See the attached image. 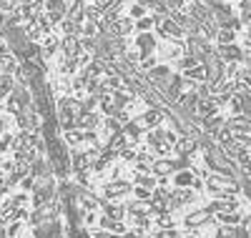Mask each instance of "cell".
<instances>
[{
  "mask_svg": "<svg viewBox=\"0 0 251 238\" xmlns=\"http://www.w3.org/2000/svg\"><path fill=\"white\" fill-rule=\"evenodd\" d=\"M169 178H171V186H174V188H191V183H194L196 176H194L191 168H178V170L171 173Z\"/></svg>",
  "mask_w": 251,
  "mask_h": 238,
  "instance_id": "cell-4",
  "label": "cell"
},
{
  "mask_svg": "<svg viewBox=\"0 0 251 238\" xmlns=\"http://www.w3.org/2000/svg\"><path fill=\"white\" fill-rule=\"evenodd\" d=\"M8 201H10V206H18V208H30V193L15 188V190H10Z\"/></svg>",
  "mask_w": 251,
  "mask_h": 238,
  "instance_id": "cell-9",
  "label": "cell"
},
{
  "mask_svg": "<svg viewBox=\"0 0 251 238\" xmlns=\"http://www.w3.org/2000/svg\"><path fill=\"white\" fill-rule=\"evenodd\" d=\"M133 48L141 53V58L149 55V53H156V38L151 35V30L149 33H138L136 40H133Z\"/></svg>",
  "mask_w": 251,
  "mask_h": 238,
  "instance_id": "cell-3",
  "label": "cell"
},
{
  "mask_svg": "<svg viewBox=\"0 0 251 238\" xmlns=\"http://www.w3.org/2000/svg\"><path fill=\"white\" fill-rule=\"evenodd\" d=\"M196 63H199V58H196V55L186 53V55H181V58H178V71L183 73V71H188V68H194Z\"/></svg>",
  "mask_w": 251,
  "mask_h": 238,
  "instance_id": "cell-21",
  "label": "cell"
},
{
  "mask_svg": "<svg viewBox=\"0 0 251 238\" xmlns=\"http://www.w3.org/2000/svg\"><path fill=\"white\" fill-rule=\"evenodd\" d=\"M0 116H3V105H0Z\"/></svg>",
  "mask_w": 251,
  "mask_h": 238,
  "instance_id": "cell-23",
  "label": "cell"
},
{
  "mask_svg": "<svg viewBox=\"0 0 251 238\" xmlns=\"http://www.w3.org/2000/svg\"><path fill=\"white\" fill-rule=\"evenodd\" d=\"M151 193H153V190H149V188L133 186V188H131V198H136V201H141V203H149V201H151Z\"/></svg>",
  "mask_w": 251,
  "mask_h": 238,
  "instance_id": "cell-20",
  "label": "cell"
},
{
  "mask_svg": "<svg viewBox=\"0 0 251 238\" xmlns=\"http://www.w3.org/2000/svg\"><path fill=\"white\" fill-rule=\"evenodd\" d=\"M113 28H116V35H121V38H126V35L136 33V25H133V20H131L128 15H121V18H116V20H113Z\"/></svg>",
  "mask_w": 251,
  "mask_h": 238,
  "instance_id": "cell-7",
  "label": "cell"
},
{
  "mask_svg": "<svg viewBox=\"0 0 251 238\" xmlns=\"http://www.w3.org/2000/svg\"><path fill=\"white\" fill-rule=\"evenodd\" d=\"M126 15H128L131 20H138V18H143V15H149V5L141 3V0H138V3H131V5H128V13H126Z\"/></svg>",
  "mask_w": 251,
  "mask_h": 238,
  "instance_id": "cell-16",
  "label": "cell"
},
{
  "mask_svg": "<svg viewBox=\"0 0 251 238\" xmlns=\"http://www.w3.org/2000/svg\"><path fill=\"white\" fill-rule=\"evenodd\" d=\"M100 120H103V116H100L98 111L78 113V128H80V131H98V128H100Z\"/></svg>",
  "mask_w": 251,
  "mask_h": 238,
  "instance_id": "cell-5",
  "label": "cell"
},
{
  "mask_svg": "<svg viewBox=\"0 0 251 238\" xmlns=\"http://www.w3.org/2000/svg\"><path fill=\"white\" fill-rule=\"evenodd\" d=\"M234 226H221L219 223V231H216V238H234Z\"/></svg>",
  "mask_w": 251,
  "mask_h": 238,
  "instance_id": "cell-22",
  "label": "cell"
},
{
  "mask_svg": "<svg viewBox=\"0 0 251 238\" xmlns=\"http://www.w3.org/2000/svg\"><path fill=\"white\" fill-rule=\"evenodd\" d=\"M183 78L186 80H191V83H203L206 78H208V68L206 66H201V63H196V66L194 68H188V71H183Z\"/></svg>",
  "mask_w": 251,
  "mask_h": 238,
  "instance_id": "cell-8",
  "label": "cell"
},
{
  "mask_svg": "<svg viewBox=\"0 0 251 238\" xmlns=\"http://www.w3.org/2000/svg\"><path fill=\"white\" fill-rule=\"evenodd\" d=\"M100 213L113 221H126V203L123 201H103L100 198Z\"/></svg>",
  "mask_w": 251,
  "mask_h": 238,
  "instance_id": "cell-2",
  "label": "cell"
},
{
  "mask_svg": "<svg viewBox=\"0 0 251 238\" xmlns=\"http://www.w3.org/2000/svg\"><path fill=\"white\" fill-rule=\"evenodd\" d=\"M35 186H38V178H35V176H30V173H25V176L18 181V188H20V190H25V193H33V190H35Z\"/></svg>",
  "mask_w": 251,
  "mask_h": 238,
  "instance_id": "cell-19",
  "label": "cell"
},
{
  "mask_svg": "<svg viewBox=\"0 0 251 238\" xmlns=\"http://www.w3.org/2000/svg\"><path fill=\"white\" fill-rule=\"evenodd\" d=\"M58 53H60L63 58L78 55V53H80V38H78V35H63V38L58 40Z\"/></svg>",
  "mask_w": 251,
  "mask_h": 238,
  "instance_id": "cell-1",
  "label": "cell"
},
{
  "mask_svg": "<svg viewBox=\"0 0 251 238\" xmlns=\"http://www.w3.org/2000/svg\"><path fill=\"white\" fill-rule=\"evenodd\" d=\"M98 218H100V211H83L80 213V226L93 228V226H98Z\"/></svg>",
  "mask_w": 251,
  "mask_h": 238,
  "instance_id": "cell-15",
  "label": "cell"
},
{
  "mask_svg": "<svg viewBox=\"0 0 251 238\" xmlns=\"http://www.w3.org/2000/svg\"><path fill=\"white\" fill-rule=\"evenodd\" d=\"M219 55L226 58V63H236L241 58V50L234 46V43H226V46H219Z\"/></svg>",
  "mask_w": 251,
  "mask_h": 238,
  "instance_id": "cell-12",
  "label": "cell"
},
{
  "mask_svg": "<svg viewBox=\"0 0 251 238\" xmlns=\"http://www.w3.org/2000/svg\"><path fill=\"white\" fill-rule=\"evenodd\" d=\"M15 78L13 75H8V73H0V103H3L10 93H13V88H15Z\"/></svg>",
  "mask_w": 251,
  "mask_h": 238,
  "instance_id": "cell-10",
  "label": "cell"
},
{
  "mask_svg": "<svg viewBox=\"0 0 251 238\" xmlns=\"http://www.w3.org/2000/svg\"><path fill=\"white\" fill-rule=\"evenodd\" d=\"M18 60H15V55L13 53H8V55H3L0 58V73H8V75H15L18 73Z\"/></svg>",
  "mask_w": 251,
  "mask_h": 238,
  "instance_id": "cell-13",
  "label": "cell"
},
{
  "mask_svg": "<svg viewBox=\"0 0 251 238\" xmlns=\"http://www.w3.org/2000/svg\"><path fill=\"white\" fill-rule=\"evenodd\" d=\"M133 25H136V33H149L156 28V18L153 15H143L138 20H133Z\"/></svg>",
  "mask_w": 251,
  "mask_h": 238,
  "instance_id": "cell-14",
  "label": "cell"
},
{
  "mask_svg": "<svg viewBox=\"0 0 251 238\" xmlns=\"http://www.w3.org/2000/svg\"><path fill=\"white\" fill-rule=\"evenodd\" d=\"M226 125V120L219 116V113H214V116H208V118H203V131L208 133V136H214L219 128H224Z\"/></svg>",
  "mask_w": 251,
  "mask_h": 238,
  "instance_id": "cell-11",
  "label": "cell"
},
{
  "mask_svg": "<svg viewBox=\"0 0 251 238\" xmlns=\"http://www.w3.org/2000/svg\"><path fill=\"white\" fill-rule=\"evenodd\" d=\"M149 236H153V238H181V231L178 228H151Z\"/></svg>",
  "mask_w": 251,
  "mask_h": 238,
  "instance_id": "cell-18",
  "label": "cell"
},
{
  "mask_svg": "<svg viewBox=\"0 0 251 238\" xmlns=\"http://www.w3.org/2000/svg\"><path fill=\"white\" fill-rule=\"evenodd\" d=\"M3 228H5V238H18L20 233L25 231V223L23 221H8Z\"/></svg>",
  "mask_w": 251,
  "mask_h": 238,
  "instance_id": "cell-17",
  "label": "cell"
},
{
  "mask_svg": "<svg viewBox=\"0 0 251 238\" xmlns=\"http://www.w3.org/2000/svg\"><path fill=\"white\" fill-rule=\"evenodd\" d=\"M60 141L68 148H83L86 145V133L80 128H71V131H60Z\"/></svg>",
  "mask_w": 251,
  "mask_h": 238,
  "instance_id": "cell-6",
  "label": "cell"
}]
</instances>
